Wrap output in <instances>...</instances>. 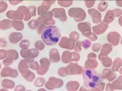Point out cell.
<instances>
[{
    "mask_svg": "<svg viewBox=\"0 0 122 91\" xmlns=\"http://www.w3.org/2000/svg\"><path fill=\"white\" fill-rule=\"evenodd\" d=\"M83 77L84 85L90 89L96 88L100 85L103 80L101 74L94 70H84Z\"/></svg>",
    "mask_w": 122,
    "mask_h": 91,
    "instance_id": "1",
    "label": "cell"
},
{
    "mask_svg": "<svg viewBox=\"0 0 122 91\" xmlns=\"http://www.w3.org/2000/svg\"><path fill=\"white\" fill-rule=\"evenodd\" d=\"M30 52V50L29 49H22L20 50V54L23 58L28 59L29 57H31Z\"/></svg>",
    "mask_w": 122,
    "mask_h": 91,
    "instance_id": "4",
    "label": "cell"
},
{
    "mask_svg": "<svg viewBox=\"0 0 122 91\" xmlns=\"http://www.w3.org/2000/svg\"><path fill=\"white\" fill-rule=\"evenodd\" d=\"M23 38V36L21 33L18 32H12L10 34L9 39L11 43H17L20 41Z\"/></svg>",
    "mask_w": 122,
    "mask_h": 91,
    "instance_id": "3",
    "label": "cell"
},
{
    "mask_svg": "<svg viewBox=\"0 0 122 91\" xmlns=\"http://www.w3.org/2000/svg\"><path fill=\"white\" fill-rule=\"evenodd\" d=\"M82 46L85 49H87L90 46L91 43L88 40H85L82 42Z\"/></svg>",
    "mask_w": 122,
    "mask_h": 91,
    "instance_id": "6",
    "label": "cell"
},
{
    "mask_svg": "<svg viewBox=\"0 0 122 91\" xmlns=\"http://www.w3.org/2000/svg\"><path fill=\"white\" fill-rule=\"evenodd\" d=\"M30 45V42L29 41L26 40H22L19 46L20 48L22 49H27V48L29 47Z\"/></svg>",
    "mask_w": 122,
    "mask_h": 91,
    "instance_id": "5",
    "label": "cell"
},
{
    "mask_svg": "<svg viewBox=\"0 0 122 91\" xmlns=\"http://www.w3.org/2000/svg\"><path fill=\"white\" fill-rule=\"evenodd\" d=\"M41 38L46 45H53L58 43L61 37L60 31L56 26L50 25L42 30Z\"/></svg>",
    "mask_w": 122,
    "mask_h": 91,
    "instance_id": "2",
    "label": "cell"
}]
</instances>
